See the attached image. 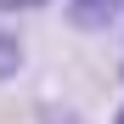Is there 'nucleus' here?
<instances>
[{"mask_svg":"<svg viewBox=\"0 0 124 124\" xmlns=\"http://www.w3.org/2000/svg\"><path fill=\"white\" fill-rule=\"evenodd\" d=\"M6 11H39V6H51V0H0Z\"/></svg>","mask_w":124,"mask_h":124,"instance_id":"nucleus-3","label":"nucleus"},{"mask_svg":"<svg viewBox=\"0 0 124 124\" xmlns=\"http://www.w3.org/2000/svg\"><path fill=\"white\" fill-rule=\"evenodd\" d=\"M118 6H124V0H73L68 17H73V28H107L118 17Z\"/></svg>","mask_w":124,"mask_h":124,"instance_id":"nucleus-1","label":"nucleus"},{"mask_svg":"<svg viewBox=\"0 0 124 124\" xmlns=\"http://www.w3.org/2000/svg\"><path fill=\"white\" fill-rule=\"evenodd\" d=\"M51 124H73V118H51Z\"/></svg>","mask_w":124,"mask_h":124,"instance_id":"nucleus-5","label":"nucleus"},{"mask_svg":"<svg viewBox=\"0 0 124 124\" xmlns=\"http://www.w3.org/2000/svg\"><path fill=\"white\" fill-rule=\"evenodd\" d=\"M23 73V45H17V34L0 28V79H17Z\"/></svg>","mask_w":124,"mask_h":124,"instance_id":"nucleus-2","label":"nucleus"},{"mask_svg":"<svg viewBox=\"0 0 124 124\" xmlns=\"http://www.w3.org/2000/svg\"><path fill=\"white\" fill-rule=\"evenodd\" d=\"M113 124H124V107H118V113H113Z\"/></svg>","mask_w":124,"mask_h":124,"instance_id":"nucleus-4","label":"nucleus"}]
</instances>
